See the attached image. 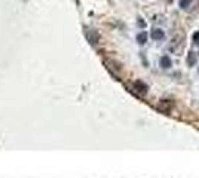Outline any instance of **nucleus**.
Wrapping results in <instances>:
<instances>
[{"mask_svg":"<svg viewBox=\"0 0 199 178\" xmlns=\"http://www.w3.org/2000/svg\"><path fill=\"white\" fill-rule=\"evenodd\" d=\"M152 39H155V40H161V39H163V31L159 30V28H155L153 31H152Z\"/></svg>","mask_w":199,"mask_h":178,"instance_id":"obj_1","label":"nucleus"},{"mask_svg":"<svg viewBox=\"0 0 199 178\" xmlns=\"http://www.w3.org/2000/svg\"><path fill=\"white\" fill-rule=\"evenodd\" d=\"M161 64H162V67H163V68H168L169 65H171V59H169L168 56H163V58L161 59Z\"/></svg>","mask_w":199,"mask_h":178,"instance_id":"obj_2","label":"nucleus"},{"mask_svg":"<svg viewBox=\"0 0 199 178\" xmlns=\"http://www.w3.org/2000/svg\"><path fill=\"white\" fill-rule=\"evenodd\" d=\"M137 40L140 42L141 45L146 43V40H147V34H146V33H140V34H138V37H137Z\"/></svg>","mask_w":199,"mask_h":178,"instance_id":"obj_3","label":"nucleus"},{"mask_svg":"<svg viewBox=\"0 0 199 178\" xmlns=\"http://www.w3.org/2000/svg\"><path fill=\"white\" fill-rule=\"evenodd\" d=\"M180 6L183 9H189L190 6V0H180Z\"/></svg>","mask_w":199,"mask_h":178,"instance_id":"obj_4","label":"nucleus"},{"mask_svg":"<svg viewBox=\"0 0 199 178\" xmlns=\"http://www.w3.org/2000/svg\"><path fill=\"white\" fill-rule=\"evenodd\" d=\"M189 62H190V64L195 62V55H193V52H190V55H189Z\"/></svg>","mask_w":199,"mask_h":178,"instance_id":"obj_5","label":"nucleus"}]
</instances>
